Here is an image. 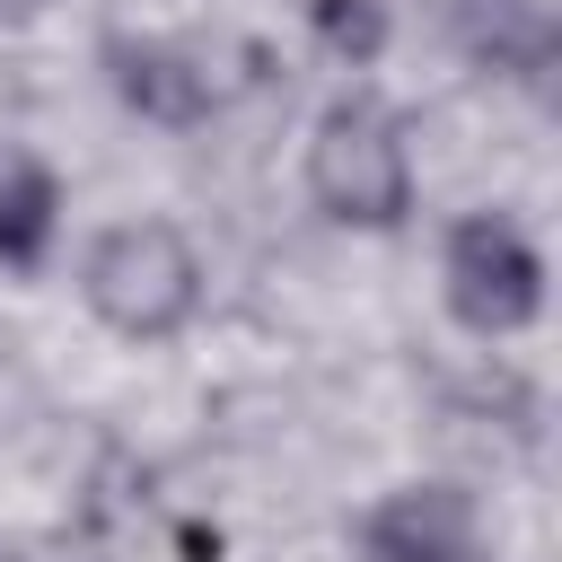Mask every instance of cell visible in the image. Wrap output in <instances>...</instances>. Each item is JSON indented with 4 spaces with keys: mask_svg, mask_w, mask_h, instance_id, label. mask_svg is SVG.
Returning <instances> with one entry per match:
<instances>
[{
    "mask_svg": "<svg viewBox=\"0 0 562 562\" xmlns=\"http://www.w3.org/2000/svg\"><path fill=\"white\" fill-rule=\"evenodd\" d=\"M307 184L342 228H395L413 211V158H404V123L369 97H342L316 140H307Z\"/></svg>",
    "mask_w": 562,
    "mask_h": 562,
    "instance_id": "cell-1",
    "label": "cell"
},
{
    "mask_svg": "<svg viewBox=\"0 0 562 562\" xmlns=\"http://www.w3.org/2000/svg\"><path fill=\"white\" fill-rule=\"evenodd\" d=\"M193 299H202V263H193V246L167 220H123V228L97 237V255H88V307L114 334L158 342V334H176L193 316Z\"/></svg>",
    "mask_w": 562,
    "mask_h": 562,
    "instance_id": "cell-2",
    "label": "cell"
},
{
    "mask_svg": "<svg viewBox=\"0 0 562 562\" xmlns=\"http://www.w3.org/2000/svg\"><path fill=\"white\" fill-rule=\"evenodd\" d=\"M448 307L474 334H518L544 307V263L509 220H465L448 237Z\"/></svg>",
    "mask_w": 562,
    "mask_h": 562,
    "instance_id": "cell-3",
    "label": "cell"
},
{
    "mask_svg": "<svg viewBox=\"0 0 562 562\" xmlns=\"http://www.w3.org/2000/svg\"><path fill=\"white\" fill-rule=\"evenodd\" d=\"M360 553L369 562H474V501L457 483H413L369 509Z\"/></svg>",
    "mask_w": 562,
    "mask_h": 562,
    "instance_id": "cell-4",
    "label": "cell"
},
{
    "mask_svg": "<svg viewBox=\"0 0 562 562\" xmlns=\"http://www.w3.org/2000/svg\"><path fill=\"white\" fill-rule=\"evenodd\" d=\"M105 70H114L123 105H140L149 123H193V114L211 105V79H202L176 44H132V35H114V44H105Z\"/></svg>",
    "mask_w": 562,
    "mask_h": 562,
    "instance_id": "cell-5",
    "label": "cell"
},
{
    "mask_svg": "<svg viewBox=\"0 0 562 562\" xmlns=\"http://www.w3.org/2000/svg\"><path fill=\"white\" fill-rule=\"evenodd\" d=\"M53 237V176L44 167H0V263H35Z\"/></svg>",
    "mask_w": 562,
    "mask_h": 562,
    "instance_id": "cell-6",
    "label": "cell"
},
{
    "mask_svg": "<svg viewBox=\"0 0 562 562\" xmlns=\"http://www.w3.org/2000/svg\"><path fill=\"white\" fill-rule=\"evenodd\" d=\"M307 18H316V44L334 61H351V70L386 53V9L378 0H307Z\"/></svg>",
    "mask_w": 562,
    "mask_h": 562,
    "instance_id": "cell-7",
    "label": "cell"
},
{
    "mask_svg": "<svg viewBox=\"0 0 562 562\" xmlns=\"http://www.w3.org/2000/svg\"><path fill=\"white\" fill-rule=\"evenodd\" d=\"M9 562H26V553H9Z\"/></svg>",
    "mask_w": 562,
    "mask_h": 562,
    "instance_id": "cell-8",
    "label": "cell"
}]
</instances>
